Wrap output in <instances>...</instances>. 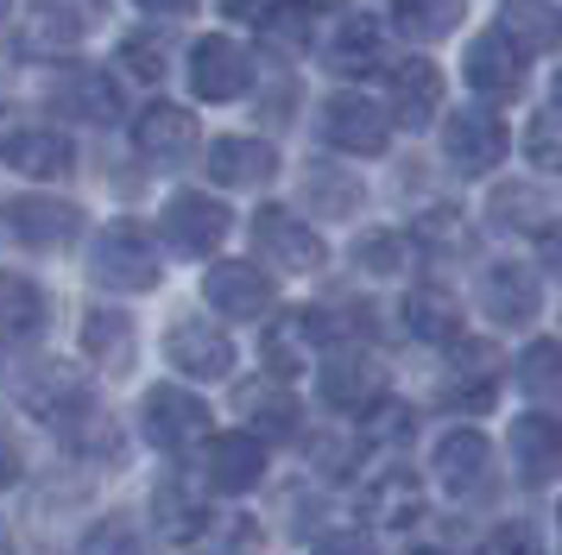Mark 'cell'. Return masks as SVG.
<instances>
[{"label": "cell", "mask_w": 562, "mask_h": 555, "mask_svg": "<svg viewBox=\"0 0 562 555\" xmlns=\"http://www.w3.org/2000/svg\"><path fill=\"white\" fill-rule=\"evenodd\" d=\"M89 278L102 291H121V297H139V291H158L165 278V259H158V240L139 222H114L95 234L89 247Z\"/></svg>", "instance_id": "1"}, {"label": "cell", "mask_w": 562, "mask_h": 555, "mask_svg": "<svg viewBox=\"0 0 562 555\" xmlns=\"http://www.w3.org/2000/svg\"><path fill=\"white\" fill-rule=\"evenodd\" d=\"M316 133L329 151H348V158H380L392 146V121H385L380 101L355 95V89H335L323 107H316Z\"/></svg>", "instance_id": "2"}, {"label": "cell", "mask_w": 562, "mask_h": 555, "mask_svg": "<svg viewBox=\"0 0 562 555\" xmlns=\"http://www.w3.org/2000/svg\"><path fill=\"white\" fill-rule=\"evenodd\" d=\"M139 435H146L158 454L196 449L209 435V404L196 398V392H183V385H153V392L139 398Z\"/></svg>", "instance_id": "3"}, {"label": "cell", "mask_w": 562, "mask_h": 555, "mask_svg": "<svg viewBox=\"0 0 562 555\" xmlns=\"http://www.w3.org/2000/svg\"><path fill=\"white\" fill-rule=\"evenodd\" d=\"M254 247L266 265H279V272L304 278V272H323V234L297 215V208H279V202H266L254 215Z\"/></svg>", "instance_id": "4"}, {"label": "cell", "mask_w": 562, "mask_h": 555, "mask_svg": "<svg viewBox=\"0 0 562 555\" xmlns=\"http://www.w3.org/2000/svg\"><path fill=\"white\" fill-rule=\"evenodd\" d=\"M531 76V50L512 38L506 25H486L468 38V89L486 101H512Z\"/></svg>", "instance_id": "5"}, {"label": "cell", "mask_w": 562, "mask_h": 555, "mask_svg": "<svg viewBox=\"0 0 562 555\" xmlns=\"http://www.w3.org/2000/svg\"><path fill=\"white\" fill-rule=\"evenodd\" d=\"M506 151H512V133L493 107H461V114L442 121V158L461 177H486L493 165H506Z\"/></svg>", "instance_id": "6"}, {"label": "cell", "mask_w": 562, "mask_h": 555, "mask_svg": "<svg viewBox=\"0 0 562 555\" xmlns=\"http://www.w3.org/2000/svg\"><path fill=\"white\" fill-rule=\"evenodd\" d=\"M20 404H26V417H45V423H77L82 410H95V385L82 366L45 360L20 378Z\"/></svg>", "instance_id": "7"}, {"label": "cell", "mask_w": 562, "mask_h": 555, "mask_svg": "<svg viewBox=\"0 0 562 555\" xmlns=\"http://www.w3.org/2000/svg\"><path fill=\"white\" fill-rule=\"evenodd\" d=\"M430 467H436V486L461 505L493 492V442H486L481 429H449V435L436 442Z\"/></svg>", "instance_id": "8"}, {"label": "cell", "mask_w": 562, "mask_h": 555, "mask_svg": "<svg viewBox=\"0 0 562 555\" xmlns=\"http://www.w3.org/2000/svg\"><path fill=\"white\" fill-rule=\"evenodd\" d=\"M329 341V322H323V309H284L266 322V341H259V360H266V373L272 378H297L316 366V353Z\"/></svg>", "instance_id": "9"}, {"label": "cell", "mask_w": 562, "mask_h": 555, "mask_svg": "<svg viewBox=\"0 0 562 555\" xmlns=\"http://www.w3.org/2000/svg\"><path fill=\"white\" fill-rule=\"evenodd\" d=\"M190 89H196V101H240L247 89H254V50L234 45V38H196L190 45Z\"/></svg>", "instance_id": "10"}, {"label": "cell", "mask_w": 562, "mask_h": 555, "mask_svg": "<svg viewBox=\"0 0 562 555\" xmlns=\"http://www.w3.org/2000/svg\"><path fill=\"white\" fill-rule=\"evenodd\" d=\"M7 234H13L26 252H57V247H70V240L82 234V208L64 202V196L26 190V196L7 202Z\"/></svg>", "instance_id": "11"}, {"label": "cell", "mask_w": 562, "mask_h": 555, "mask_svg": "<svg viewBox=\"0 0 562 555\" xmlns=\"http://www.w3.org/2000/svg\"><path fill=\"white\" fill-rule=\"evenodd\" d=\"M228 202L209 196V190H178V196L165 202V240L178 252H190V259H209V252L228 240Z\"/></svg>", "instance_id": "12"}, {"label": "cell", "mask_w": 562, "mask_h": 555, "mask_svg": "<svg viewBox=\"0 0 562 555\" xmlns=\"http://www.w3.org/2000/svg\"><path fill=\"white\" fill-rule=\"evenodd\" d=\"M133 146H139V158H153V165H165V171H178V165L196 158L203 133H196V114H190V107H178V101H153V107L133 114Z\"/></svg>", "instance_id": "13"}, {"label": "cell", "mask_w": 562, "mask_h": 555, "mask_svg": "<svg viewBox=\"0 0 562 555\" xmlns=\"http://www.w3.org/2000/svg\"><path fill=\"white\" fill-rule=\"evenodd\" d=\"M234 417H247V429H254L259 442H291L304 429V404H297V392L284 378L259 373L247 385H234Z\"/></svg>", "instance_id": "14"}, {"label": "cell", "mask_w": 562, "mask_h": 555, "mask_svg": "<svg viewBox=\"0 0 562 555\" xmlns=\"http://www.w3.org/2000/svg\"><path fill=\"white\" fill-rule=\"evenodd\" d=\"M203 297L215 303V316H228V322H254L272 309V278L259 272L254 259H215L203 272Z\"/></svg>", "instance_id": "15"}, {"label": "cell", "mask_w": 562, "mask_h": 555, "mask_svg": "<svg viewBox=\"0 0 562 555\" xmlns=\"http://www.w3.org/2000/svg\"><path fill=\"white\" fill-rule=\"evenodd\" d=\"M499 398V353L486 348V341H449V378H442V404L449 410H468V417H481L486 404Z\"/></svg>", "instance_id": "16"}, {"label": "cell", "mask_w": 562, "mask_h": 555, "mask_svg": "<svg viewBox=\"0 0 562 555\" xmlns=\"http://www.w3.org/2000/svg\"><path fill=\"white\" fill-rule=\"evenodd\" d=\"M203 479L215 492H254L266 479V442L254 429H228V435H203Z\"/></svg>", "instance_id": "17"}, {"label": "cell", "mask_w": 562, "mask_h": 555, "mask_svg": "<svg viewBox=\"0 0 562 555\" xmlns=\"http://www.w3.org/2000/svg\"><path fill=\"white\" fill-rule=\"evenodd\" d=\"M165 360L178 366L183 378H228L234 373V341L203 316H183V322L165 328Z\"/></svg>", "instance_id": "18"}, {"label": "cell", "mask_w": 562, "mask_h": 555, "mask_svg": "<svg viewBox=\"0 0 562 555\" xmlns=\"http://www.w3.org/2000/svg\"><path fill=\"white\" fill-rule=\"evenodd\" d=\"M481 309L499 328H531L537 309H543V284H537L531 265H512V259H493L481 272Z\"/></svg>", "instance_id": "19"}, {"label": "cell", "mask_w": 562, "mask_h": 555, "mask_svg": "<svg viewBox=\"0 0 562 555\" xmlns=\"http://www.w3.org/2000/svg\"><path fill=\"white\" fill-rule=\"evenodd\" d=\"M82 13L70 7V0H38V7H26L20 13V25H13V50L20 57H38V64H57L64 50L82 45Z\"/></svg>", "instance_id": "20"}, {"label": "cell", "mask_w": 562, "mask_h": 555, "mask_svg": "<svg viewBox=\"0 0 562 555\" xmlns=\"http://www.w3.org/2000/svg\"><path fill=\"white\" fill-rule=\"evenodd\" d=\"M392 89H385V121L392 126H430L442 114V70L430 57H405V64H385Z\"/></svg>", "instance_id": "21"}, {"label": "cell", "mask_w": 562, "mask_h": 555, "mask_svg": "<svg viewBox=\"0 0 562 555\" xmlns=\"http://www.w3.org/2000/svg\"><path fill=\"white\" fill-rule=\"evenodd\" d=\"M0 165H13L20 177H70L77 171V146L57 133V126H38V121H26V126H7L0 133Z\"/></svg>", "instance_id": "22"}, {"label": "cell", "mask_w": 562, "mask_h": 555, "mask_svg": "<svg viewBox=\"0 0 562 555\" xmlns=\"http://www.w3.org/2000/svg\"><path fill=\"white\" fill-rule=\"evenodd\" d=\"M392 64V45H385V25L367 20V13H341L335 32L323 38V70L335 76H373Z\"/></svg>", "instance_id": "23"}, {"label": "cell", "mask_w": 562, "mask_h": 555, "mask_svg": "<svg viewBox=\"0 0 562 555\" xmlns=\"http://www.w3.org/2000/svg\"><path fill=\"white\" fill-rule=\"evenodd\" d=\"M512 461H518V486H531V492H543L550 479H557L562 467V429L557 417L537 404L531 417H518L512 423Z\"/></svg>", "instance_id": "24"}, {"label": "cell", "mask_w": 562, "mask_h": 555, "mask_svg": "<svg viewBox=\"0 0 562 555\" xmlns=\"http://www.w3.org/2000/svg\"><path fill=\"white\" fill-rule=\"evenodd\" d=\"M82 360L89 366H102V373L127 378L133 360H139V335H133V316H121V309H82Z\"/></svg>", "instance_id": "25"}, {"label": "cell", "mask_w": 562, "mask_h": 555, "mask_svg": "<svg viewBox=\"0 0 562 555\" xmlns=\"http://www.w3.org/2000/svg\"><path fill=\"white\" fill-rule=\"evenodd\" d=\"M52 101L77 121H114L121 114V82L102 70V64H70L64 76H52Z\"/></svg>", "instance_id": "26"}, {"label": "cell", "mask_w": 562, "mask_h": 555, "mask_svg": "<svg viewBox=\"0 0 562 555\" xmlns=\"http://www.w3.org/2000/svg\"><path fill=\"white\" fill-rule=\"evenodd\" d=\"M316 392H323V404H329V410L360 417V410L385 392V366H380V360H367V353H335V360H323Z\"/></svg>", "instance_id": "27"}, {"label": "cell", "mask_w": 562, "mask_h": 555, "mask_svg": "<svg viewBox=\"0 0 562 555\" xmlns=\"http://www.w3.org/2000/svg\"><path fill=\"white\" fill-rule=\"evenodd\" d=\"M486 215H493V227H506V234H537V240L557 234V196L543 183H499L486 196Z\"/></svg>", "instance_id": "28"}, {"label": "cell", "mask_w": 562, "mask_h": 555, "mask_svg": "<svg viewBox=\"0 0 562 555\" xmlns=\"http://www.w3.org/2000/svg\"><path fill=\"white\" fill-rule=\"evenodd\" d=\"M209 177L222 190H266L279 177V151L266 139H215L209 146Z\"/></svg>", "instance_id": "29"}, {"label": "cell", "mask_w": 562, "mask_h": 555, "mask_svg": "<svg viewBox=\"0 0 562 555\" xmlns=\"http://www.w3.org/2000/svg\"><path fill=\"white\" fill-rule=\"evenodd\" d=\"M153 518H158V536H165V543H196L209 530V505L183 474H165L153 486Z\"/></svg>", "instance_id": "30"}, {"label": "cell", "mask_w": 562, "mask_h": 555, "mask_svg": "<svg viewBox=\"0 0 562 555\" xmlns=\"http://www.w3.org/2000/svg\"><path fill=\"white\" fill-rule=\"evenodd\" d=\"M405 328L417 341H430V348H449L468 316H461V297L456 291H442V284H411L405 291Z\"/></svg>", "instance_id": "31"}, {"label": "cell", "mask_w": 562, "mask_h": 555, "mask_svg": "<svg viewBox=\"0 0 562 555\" xmlns=\"http://www.w3.org/2000/svg\"><path fill=\"white\" fill-rule=\"evenodd\" d=\"M52 328V297L26 272H0V341H38Z\"/></svg>", "instance_id": "32"}, {"label": "cell", "mask_w": 562, "mask_h": 555, "mask_svg": "<svg viewBox=\"0 0 562 555\" xmlns=\"http://www.w3.org/2000/svg\"><path fill=\"white\" fill-rule=\"evenodd\" d=\"M367 511H373V524H385V530L424 524V486H417V474H380L367 486Z\"/></svg>", "instance_id": "33"}, {"label": "cell", "mask_w": 562, "mask_h": 555, "mask_svg": "<svg viewBox=\"0 0 562 555\" xmlns=\"http://www.w3.org/2000/svg\"><path fill=\"white\" fill-rule=\"evenodd\" d=\"M468 13V0H392V25L417 38V45H436V38H449Z\"/></svg>", "instance_id": "34"}, {"label": "cell", "mask_w": 562, "mask_h": 555, "mask_svg": "<svg viewBox=\"0 0 562 555\" xmlns=\"http://www.w3.org/2000/svg\"><path fill=\"white\" fill-rule=\"evenodd\" d=\"M259 38L279 57H304L310 50V7L304 0H259Z\"/></svg>", "instance_id": "35"}, {"label": "cell", "mask_w": 562, "mask_h": 555, "mask_svg": "<svg viewBox=\"0 0 562 555\" xmlns=\"http://www.w3.org/2000/svg\"><path fill=\"white\" fill-rule=\"evenodd\" d=\"M525 50H557V7L550 0H506V20H499Z\"/></svg>", "instance_id": "36"}, {"label": "cell", "mask_w": 562, "mask_h": 555, "mask_svg": "<svg viewBox=\"0 0 562 555\" xmlns=\"http://www.w3.org/2000/svg\"><path fill=\"white\" fill-rule=\"evenodd\" d=\"M411 429H417V410H411V404H398V398H373L367 404V410H360V435H367V442H405Z\"/></svg>", "instance_id": "37"}, {"label": "cell", "mask_w": 562, "mask_h": 555, "mask_svg": "<svg viewBox=\"0 0 562 555\" xmlns=\"http://www.w3.org/2000/svg\"><path fill=\"white\" fill-rule=\"evenodd\" d=\"M518 385H525L543 410L557 404V341H550V335H537L531 348H525V360H518Z\"/></svg>", "instance_id": "38"}, {"label": "cell", "mask_w": 562, "mask_h": 555, "mask_svg": "<svg viewBox=\"0 0 562 555\" xmlns=\"http://www.w3.org/2000/svg\"><path fill=\"white\" fill-rule=\"evenodd\" d=\"M310 202H316V215H329V222H348L360 208V183L341 171H310Z\"/></svg>", "instance_id": "39"}, {"label": "cell", "mask_w": 562, "mask_h": 555, "mask_svg": "<svg viewBox=\"0 0 562 555\" xmlns=\"http://www.w3.org/2000/svg\"><path fill=\"white\" fill-rule=\"evenodd\" d=\"M417 240H424V247H442V252H468V240H474V234H468V215H461V208L436 202V208H424V215H417Z\"/></svg>", "instance_id": "40"}, {"label": "cell", "mask_w": 562, "mask_h": 555, "mask_svg": "<svg viewBox=\"0 0 562 555\" xmlns=\"http://www.w3.org/2000/svg\"><path fill=\"white\" fill-rule=\"evenodd\" d=\"M405 259H411V240L405 234H367V240H360L355 247V265L360 272H373V278H392V272H405Z\"/></svg>", "instance_id": "41"}, {"label": "cell", "mask_w": 562, "mask_h": 555, "mask_svg": "<svg viewBox=\"0 0 562 555\" xmlns=\"http://www.w3.org/2000/svg\"><path fill=\"white\" fill-rule=\"evenodd\" d=\"M82 555H146V536L127 518H102V524L82 536Z\"/></svg>", "instance_id": "42"}, {"label": "cell", "mask_w": 562, "mask_h": 555, "mask_svg": "<svg viewBox=\"0 0 562 555\" xmlns=\"http://www.w3.org/2000/svg\"><path fill=\"white\" fill-rule=\"evenodd\" d=\"M121 64H127V76H139V82H158V76H165V38H158V32L121 38Z\"/></svg>", "instance_id": "43"}, {"label": "cell", "mask_w": 562, "mask_h": 555, "mask_svg": "<svg viewBox=\"0 0 562 555\" xmlns=\"http://www.w3.org/2000/svg\"><path fill=\"white\" fill-rule=\"evenodd\" d=\"M525 158H531L543 177L557 171V107H537L531 114V126H525Z\"/></svg>", "instance_id": "44"}, {"label": "cell", "mask_w": 562, "mask_h": 555, "mask_svg": "<svg viewBox=\"0 0 562 555\" xmlns=\"http://www.w3.org/2000/svg\"><path fill=\"white\" fill-rule=\"evenodd\" d=\"M474 555H543V536L531 524H499L474 543Z\"/></svg>", "instance_id": "45"}, {"label": "cell", "mask_w": 562, "mask_h": 555, "mask_svg": "<svg viewBox=\"0 0 562 555\" xmlns=\"http://www.w3.org/2000/svg\"><path fill=\"white\" fill-rule=\"evenodd\" d=\"M20 479H26V449H20L13 423H0V492H7V486H20Z\"/></svg>", "instance_id": "46"}, {"label": "cell", "mask_w": 562, "mask_h": 555, "mask_svg": "<svg viewBox=\"0 0 562 555\" xmlns=\"http://www.w3.org/2000/svg\"><path fill=\"white\" fill-rule=\"evenodd\" d=\"M316 555H373V536L367 530H329V536H316Z\"/></svg>", "instance_id": "47"}, {"label": "cell", "mask_w": 562, "mask_h": 555, "mask_svg": "<svg viewBox=\"0 0 562 555\" xmlns=\"http://www.w3.org/2000/svg\"><path fill=\"white\" fill-rule=\"evenodd\" d=\"M139 13H158V20H183V13H196V0H139Z\"/></svg>", "instance_id": "48"}, {"label": "cell", "mask_w": 562, "mask_h": 555, "mask_svg": "<svg viewBox=\"0 0 562 555\" xmlns=\"http://www.w3.org/2000/svg\"><path fill=\"white\" fill-rule=\"evenodd\" d=\"M215 7H222V13H234V20H254V13H259V0H215Z\"/></svg>", "instance_id": "49"}, {"label": "cell", "mask_w": 562, "mask_h": 555, "mask_svg": "<svg viewBox=\"0 0 562 555\" xmlns=\"http://www.w3.org/2000/svg\"><path fill=\"white\" fill-rule=\"evenodd\" d=\"M0 555H20V550H13V530H7V518H0Z\"/></svg>", "instance_id": "50"}, {"label": "cell", "mask_w": 562, "mask_h": 555, "mask_svg": "<svg viewBox=\"0 0 562 555\" xmlns=\"http://www.w3.org/2000/svg\"><path fill=\"white\" fill-rule=\"evenodd\" d=\"M304 7H335V0H304Z\"/></svg>", "instance_id": "51"}]
</instances>
